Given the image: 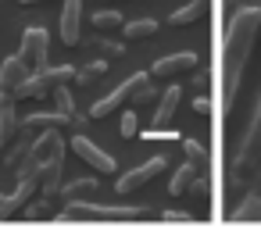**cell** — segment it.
Listing matches in <instances>:
<instances>
[{
    "label": "cell",
    "instance_id": "obj_1",
    "mask_svg": "<svg viewBox=\"0 0 261 250\" xmlns=\"http://www.w3.org/2000/svg\"><path fill=\"white\" fill-rule=\"evenodd\" d=\"M257 33H261V8H240L225 25V43H222V111L225 115L232 111L240 75L247 68Z\"/></svg>",
    "mask_w": 261,
    "mask_h": 250
},
{
    "label": "cell",
    "instance_id": "obj_2",
    "mask_svg": "<svg viewBox=\"0 0 261 250\" xmlns=\"http://www.w3.org/2000/svg\"><path fill=\"white\" fill-rule=\"evenodd\" d=\"M143 214H150V211L147 207H111V204L104 207V204H93V200L79 197V200H68L65 211L54 214V218L58 221H136Z\"/></svg>",
    "mask_w": 261,
    "mask_h": 250
},
{
    "label": "cell",
    "instance_id": "obj_3",
    "mask_svg": "<svg viewBox=\"0 0 261 250\" xmlns=\"http://www.w3.org/2000/svg\"><path fill=\"white\" fill-rule=\"evenodd\" d=\"M154 97V82H150V72H136V75H129L122 86H115L108 97H100L93 107H90V118H108V115H115L125 100H133V104H143V100H150Z\"/></svg>",
    "mask_w": 261,
    "mask_h": 250
},
{
    "label": "cell",
    "instance_id": "obj_4",
    "mask_svg": "<svg viewBox=\"0 0 261 250\" xmlns=\"http://www.w3.org/2000/svg\"><path fill=\"white\" fill-rule=\"evenodd\" d=\"M68 82H75V65H58V68H40V72H33L22 86H18V93L15 97H25V100H36V97H47V93H54L58 86H68Z\"/></svg>",
    "mask_w": 261,
    "mask_h": 250
},
{
    "label": "cell",
    "instance_id": "obj_5",
    "mask_svg": "<svg viewBox=\"0 0 261 250\" xmlns=\"http://www.w3.org/2000/svg\"><path fill=\"white\" fill-rule=\"evenodd\" d=\"M261 168V100H257V111L250 118V129L243 136V147L236 154V175H250Z\"/></svg>",
    "mask_w": 261,
    "mask_h": 250
},
{
    "label": "cell",
    "instance_id": "obj_6",
    "mask_svg": "<svg viewBox=\"0 0 261 250\" xmlns=\"http://www.w3.org/2000/svg\"><path fill=\"white\" fill-rule=\"evenodd\" d=\"M47 54H50V36H47V29H40V25L25 29V33H22L18 58H22L33 72H40V68H47Z\"/></svg>",
    "mask_w": 261,
    "mask_h": 250
},
{
    "label": "cell",
    "instance_id": "obj_7",
    "mask_svg": "<svg viewBox=\"0 0 261 250\" xmlns=\"http://www.w3.org/2000/svg\"><path fill=\"white\" fill-rule=\"evenodd\" d=\"M36 189H40V179H36V175H18L15 193H11V197H0V221L18 218V214H22V207L36 197Z\"/></svg>",
    "mask_w": 261,
    "mask_h": 250
},
{
    "label": "cell",
    "instance_id": "obj_8",
    "mask_svg": "<svg viewBox=\"0 0 261 250\" xmlns=\"http://www.w3.org/2000/svg\"><path fill=\"white\" fill-rule=\"evenodd\" d=\"M168 168V157H150V161H143V164H136L133 172H125L122 179H118V193H133V189H140V186H147L150 179H158L161 172Z\"/></svg>",
    "mask_w": 261,
    "mask_h": 250
},
{
    "label": "cell",
    "instance_id": "obj_9",
    "mask_svg": "<svg viewBox=\"0 0 261 250\" xmlns=\"http://www.w3.org/2000/svg\"><path fill=\"white\" fill-rule=\"evenodd\" d=\"M72 150H75V154H79L93 172H100V175H111V172H115V157H111L108 150H100L93 140L79 136V132H75V140H72Z\"/></svg>",
    "mask_w": 261,
    "mask_h": 250
},
{
    "label": "cell",
    "instance_id": "obj_10",
    "mask_svg": "<svg viewBox=\"0 0 261 250\" xmlns=\"http://www.w3.org/2000/svg\"><path fill=\"white\" fill-rule=\"evenodd\" d=\"M61 40H65V47H79L83 43V0H65V11H61Z\"/></svg>",
    "mask_w": 261,
    "mask_h": 250
},
{
    "label": "cell",
    "instance_id": "obj_11",
    "mask_svg": "<svg viewBox=\"0 0 261 250\" xmlns=\"http://www.w3.org/2000/svg\"><path fill=\"white\" fill-rule=\"evenodd\" d=\"M15 93H4L0 90V154H4V147L22 132V122H18V115H15V100H11Z\"/></svg>",
    "mask_w": 261,
    "mask_h": 250
},
{
    "label": "cell",
    "instance_id": "obj_12",
    "mask_svg": "<svg viewBox=\"0 0 261 250\" xmlns=\"http://www.w3.org/2000/svg\"><path fill=\"white\" fill-rule=\"evenodd\" d=\"M43 129H75V118L65 115V111H36V115H25L22 118V132H43Z\"/></svg>",
    "mask_w": 261,
    "mask_h": 250
},
{
    "label": "cell",
    "instance_id": "obj_13",
    "mask_svg": "<svg viewBox=\"0 0 261 250\" xmlns=\"http://www.w3.org/2000/svg\"><path fill=\"white\" fill-rule=\"evenodd\" d=\"M179 100H182V86H168V90L158 97V111H154V118H150L154 132L168 129V122H172V118H175V111H179Z\"/></svg>",
    "mask_w": 261,
    "mask_h": 250
},
{
    "label": "cell",
    "instance_id": "obj_14",
    "mask_svg": "<svg viewBox=\"0 0 261 250\" xmlns=\"http://www.w3.org/2000/svg\"><path fill=\"white\" fill-rule=\"evenodd\" d=\"M29 75H33V68L15 54V58H8L4 65H0V90H4V93H18V86H22Z\"/></svg>",
    "mask_w": 261,
    "mask_h": 250
},
{
    "label": "cell",
    "instance_id": "obj_15",
    "mask_svg": "<svg viewBox=\"0 0 261 250\" xmlns=\"http://www.w3.org/2000/svg\"><path fill=\"white\" fill-rule=\"evenodd\" d=\"M193 68H197V54L193 50H179V54L158 58L150 75H179V72H193Z\"/></svg>",
    "mask_w": 261,
    "mask_h": 250
},
{
    "label": "cell",
    "instance_id": "obj_16",
    "mask_svg": "<svg viewBox=\"0 0 261 250\" xmlns=\"http://www.w3.org/2000/svg\"><path fill=\"white\" fill-rule=\"evenodd\" d=\"M207 15V0H190V4H182L175 15H168V25H193L197 18H204Z\"/></svg>",
    "mask_w": 261,
    "mask_h": 250
},
{
    "label": "cell",
    "instance_id": "obj_17",
    "mask_svg": "<svg viewBox=\"0 0 261 250\" xmlns=\"http://www.w3.org/2000/svg\"><path fill=\"white\" fill-rule=\"evenodd\" d=\"M193 179H197V164H193V161H186V164H182V168L172 175V182H168V193H172V197L186 193V189L193 186Z\"/></svg>",
    "mask_w": 261,
    "mask_h": 250
},
{
    "label": "cell",
    "instance_id": "obj_18",
    "mask_svg": "<svg viewBox=\"0 0 261 250\" xmlns=\"http://www.w3.org/2000/svg\"><path fill=\"white\" fill-rule=\"evenodd\" d=\"M90 22H93V29H100V33H111V29H122V25H125L122 11H111V8H100L97 15H90Z\"/></svg>",
    "mask_w": 261,
    "mask_h": 250
},
{
    "label": "cell",
    "instance_id": "obj_19",
    "mask_svg": "<svg viewBox=\"0 0 261 250\" xmlns=\"http://www.w3.org/2000/svg\"><path fill=\"white\" fill-rule=\"evenodd\" d=\"M122 33H125V40H147V36L158 33V22L154 18H133V22L122 25Z\"/></svg>",
    "mask_w": 261,
    "mask_h": 250
},
{
    "label": "cell",
    "instance_id": "obj_20",
    "mask_svg": "<svg viewBox=\"0 0 261 250\" xmlns=\"http://www.w3.org/2000/svg\"><path fill=\"white\" fill-rule=\"evenodd\" d=\"M97 186H100L97 179H72L68 186H61V189H58V197H65V200H79V197H90Z\"/></svg>",
    "mask_w": 261,
    "mask_h": 250
},
{
    "label": "cell",
    "instance_id": "obj_21",
    "mask_svg": "<svg viewBox=\"0 0 261 250\" xmlns=\"http://www.w3.org/2000/svg\"><path fill=\"white\" fill-rule=\"evenodd\" d=\"M236 221H261V197L254 193V197H247L240 207H236V214H232Z\"/></svg>",
    "mask_w": 261,
    "mask_h": 250
},
{
    "label": "cell",
    "instance_id": "obj_22",
    "mask_svg": "<svg viewBox=\"0 0 261 250\" xmlns=\"http://www.w3.org/2000/svg\"><path fill=\"white\" fill-rule=\"evenodd\" d=\"M104 72H108V61H90L86 68H75V82H79V86H90V82H97Z\"/></svg>",
    "mask_w": 261,
    "mask_h": 250
},
{
    "label": "cell",
    "instance_id": "obj_23",
    "mask_svg": "<svg viewBox=\"0 0 261 250\" xmlns=\"http://www.w3.org/2000/svg\"><path fill=\"white\" fill-rule=\"evenodd\" d=\"M29 150H33V143H29V140H25V132H22V140H18V143H15L11 150H8V157H4V164L18 172V164H22V161L29 157Z\"/></svg>",
    "mask_w": 261,
    "mask_h": 250
},
{
    "label": "cell",
    "instance_id": "obj_24",
    "mask_svg": "<svg viewBox=\"0 0 261 250\" xmlns=\"http://www.w3.org/2000/svg\"><path fill=\"white\" fill-rule=\"evenodd\" d=\"M54 211H50V197H40V200H29L25 207H22V218H29V221H36V218H50Z\"/></svg>",
    "mask_w": 261,
    "mask_h": 250
},
{
    "label": "cell",
    "instance_id": "obj_25",
    "mask_svg": "<svg viewBox=\"0 0 261 250\" xmlns=\"http://www.w3.org/2000/svg\"><path fill=\"white\" fill-rule=\"evenodd\" d=\"M54 100H58V111H65V115H72V118L79 115V111H75V97L68 93V86H58V90H54Z\"/></svg>",
    "mask_w": 261,
    "mask_h": 250
},
{
    "label": "cell",
    "instance_id": "obj_26",
    "mask_svg": "<svg viewBox=\"0 0 261 250\" xmlns=\"http://www.w3.org/2000/svg\"><path fill=\"white\" fill-rule=\"evenodd\" d=\"M122 140H136V132H140V118H136V111H125L122 115Z\"/></svg>",
    "mask_w": 261,
    "mask_h": 250
},
{
    "label": "cell",
    "instance_id": "obj_27",
    "mask_svg": "<svg viewBox=\"0 0 261 250\" xmlns=\"http://www.w3.org/2000/svg\"><path fill=\"white\" fill-rule=\"evenodd\" d=\"M182 150H186V157H190L193 164H204V161H207V154H204V147H200L197 140H186V143H182Z\"/></svg>",
    "mask_w": 261,
    "mask_h": 250
},
{
    "label": "cell",
    "instance_id": "obj_28",
    "mask_svg": "<svg viewBox=\"0 0 261 250\" xmlns=\"http://www.w3.org/2000/svg\"><path fill=\"white\" fill-rule=\"evenodd\" d=\"M93 43H97L108 58H122V54H125V43H115V40H93Z\"/></svg>",
    "mask_w": 261,
    "mask_h": 250
},
{
    "label": "cell",
    "instance_id": "obj_29",
    "mask_svg": "<svg viewBox=\"0 0 261 250\" xmlns=\"http://www.w3.org/2000/svg\"><path fill=\"white\" fill-rule=\"evenodd\" d=\"M193 111H197V115H211V100H207V97H197V100H193Z\"/></svg>",
    "mask_w": 261,
    "mask_h": 250
},
{
    "label": "cell",
    "instance_id": "obj_30",
    "mask_svg": "<svg viewBox=\"0 0 261 250\" xmlns=\"http://www.w3.org/2000/svg\"><path fill=\"white\" fill-rule=\"evenodd\" d=\"M161 218H165V221H190V214H186V211H165Z\"/></svg>",
    "mask_w": 261,
    "mask_h": 250
},
{
    "label": "cell",
    "instance_id": "obj_31",
    "mask_svg": "<svg viewBox=\"0 0 261 250\" xmlns=\"http://www.w3.org/2000/svg\"><path fill=\"white\" fill-rule=\"evenodd\" d=\"M18 4H22V8H29V4H43V0H18Z\"/></svg>",
    "mask_w": 261,
    "mask_h": 250
},
{
    "label": "cell",
    "instance_id": "obj_32",
    "mask_svg": "<svg viewBox=\"0 0 261 250\" xmlns=\"http://www.w3.org/2000/svg\"><path fill=\"white\" fill-rule=\"evenodd\" d=\"M225 4H229V8H232V4H236V0H225Z\"/></svg>",
    "mask_w": 261,
    "mask_h": 250
},
{
    "label": "cell",
    "instance_id": "obj_33",
    "mask_svg": "<svg viewBox=\"0 0 261 250\" xmlns=\"http://www.w3.org/2000/svg\"><path fill=\"white\" fill-rule=\"evenodd\" d=\"M257 8H261V0H257Z\"/></svg>",
    "mask_w": 261,
    "mask_h": 250
},
{
    "label": "cell",
    "instance_id": "obj_34",
    "mask_svg": "<svg viewBox=\"0 0 261 250\" xmlns=\"http://www.w3.org/2000/svg\"><path fill=\"white\" fill-rule=\"evenodd\" d=\"M0 4H4V0H0Z\"/></svg>",
    "mask_w": 261,
    "mask_h": 250
},
{
    "label": "cell",
    "instance_id": "obj_35",
    "mask_svg": "<svg viewBox=\"0 0 261 250\" xmlns=\"http://www.w3.org/2000/svg\"><path fill=\"white\" fill-rule=\"evenodd\" d=\"M104 4H108V0H104Z\"/></svg>",
    "mask_w": 261,
    "mask_h": 250
}]
</instances>
